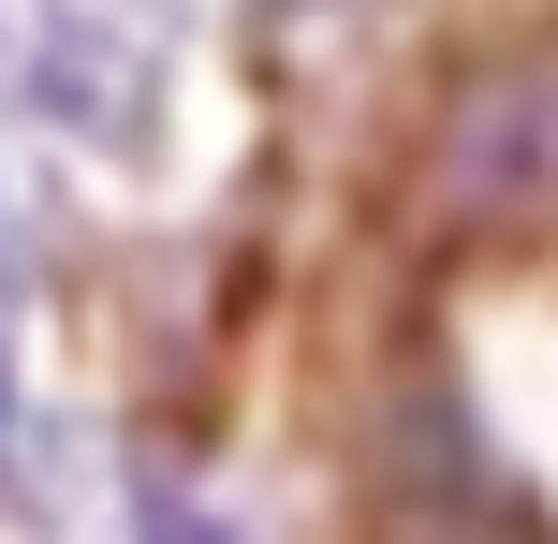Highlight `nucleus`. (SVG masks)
Here are the masks:
<instances>
[{
	"mask_svg": "<svg viewBox=\"0 0 558 544\" xmlns=\"http://www.w3.org/2000/svg\"><path fill=\"white\" fill-rule=\"evenodd\" d=\"M426 221L441 235H558V29H514L456 74L426 133Z\"/></svg>",
	"mask_w": 558,
	"mask_h": 544,
	"instance_id": "obj_1",
	"label": "nucleus"
}]
</instances>
